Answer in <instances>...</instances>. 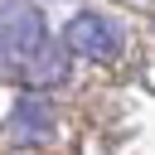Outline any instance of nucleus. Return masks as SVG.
Here are the masks:
<instances>
[{"mask_svg": "<svg viewBox=\"0 0 155 155\" xmlns=\"http://www.w3.org/2000/svg\"><path fill=\"white\" fill-rule=\"evenodd\" d=\"M48 44V24L39 15L34 0H0V48L10 63H29L39 48Z\"/></svg>", "mask_w": 155, "mask_h": 155, "instance_id": "2", "label": "nucleus"}, {"mask_svg": "<svg viewBox=\"0 0 155 155\" xmlns=\"http://www.w3.org/2000/svg\"><path fill=\"white\" fill-rule=\"evenodd\" d=\"M10 140H19V145L53 140V107L44 102V92L15 97V107H10Z\"/></svg>", "mask_w": 155, "mask_h": 155, "instance_id": "3", "label": "nucleus"}, {"mask_svg": "<svg viewBox=\"0 0 155 155\" xmlns=\"http://www.w3.org/2000/svg\"><path fill=\"white\" fill-rule=\"evenodd\" d=\"M121 44H126L121 24H116L111 15H102V10H78V15L63 24V48H68L73 58L111 63V58H121Z\"/></svg>", "mask_w": 155, "mask_h": 155, "instance_id": "1", "label": "nucleus"}, {"mask_svg": "<svg viewBox=\"0 0 155 155\" xmlns=\"http://www.w3.org/2000/svg\"><path fill=\"white\" fill-rule=\"evenodd\" d=\"M68 58H73V53H68L63 44H53V39H48V44H44L24 68H19V73H24V82H29V92H53V87L68 78Z\"/></svg>", "mask_w": 155, "mask_h": 155, "instance_id": "4", "label": "nucleus"}, {"mask_svg": "<svg viewBox=\"0 0 155 155\" xmlns=\"http://www.w3.org/2000/svg\"><path fill=\"white\" fill-rule=\"evenodd\" d=\"M0 58H5V48H0Z\"/></svg>", "mask_w": 155, "mask_h": 155, "instance_id": "5", "label": "nucleus"}]
</instances>
